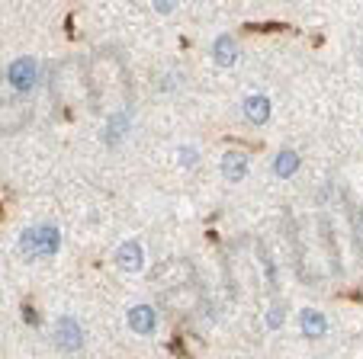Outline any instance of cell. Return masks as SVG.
I'll return each instance as SVG.
<instances>
[{"label":"cell","mask_w":363,"mask_h":359,"mask_svg":"<svg viewBox=\"0 0 363 359\" xmlns=\"http://www.w3.org/2000/svg\"><path fill=\"white\" fill-rule=\"evenodd\" d=\"M296 260H299L302 279L325 283L337 273V253L331 241V224L322 215L302 218L296 228Z\"/></svg>","instance_id":"1"},{"label":"cell","mask_w":363,"mask_h":359,"mask_svg":"<svg viewBox=\"0 0 363 359\" xmlns=\"http://www.w3.org/2000/svg\"><path fill=\"white\" fill-rule=\"evenodd\" d=\"M151 285L158 292L161 308L174 314H193L203 305V285H199L196 266L184 257L164 260L151 276Z\"/></svg>","instance_id":"2"},{"label":"cell","mask_w":363,"mask_h":359,"mask_svg":"<svg viewBox=\"0 0 363 359\" xmlns=\"http://www.w3.org/2000/svg\"><path fill=\"white\" fill-rule=\"evenodd\" d=\"M87 96L94 106L106 109L110 115L125 113V96H129V71H125L123 58L113 52H94L90 55L87 68Z\"/></svg>","instance_id":"3"},{"label":"cell","mask_w":363,"mask_h":359,"mask_svg":"<svg viewBox=\"0 0 363 359\" xmlns=\"http://www.w3.org/2000/svg\"><path fill=\"white\" fill-rule=\"evenodd\" d=\"M29 106L7 81H0V132L4 135H13V132H23L29 122Z\"/></svg>","instance_id":"4"},{"label":"cell","mask_w":363,"mask_h":359,"mask_svg":"<svg viewBox=\"0 0 363 359\" xmlns=\"http://www.w3.org/2000/svg\"><path fill=\"white\" fill-rule=\"evenodd\" d=\"M62 244V234L52 224H35V228H26L20 234V251L26 253V260H42L52 257Z\"/></svg>","instance_id":"5"},{"label":"cell","mask_w":363,"mask_h":359,"mask_svg":"<svg viewBox=\"0 0 363 359\" xmlns=\"http://www.w3.org/2000/svg\"><path fill=\"white\" fill-rule=\"evenodd\" d=\"M35 81H39V64H35V58H29V55L16 58V62L7 68V84L16 90V93H26V90H33Z\"/></svg>","instance_id":"6"},{"label":"cell","mask_w":363,"mask_h":359,"mask_svg":"<svg viewBox=\"0 0 363 359\" xmlns=\"http://www.w3.org/2000/svg\"><path fill=\"white\" fill-rule=\"evenodd\" d=\"M55 343H58V350H65V353H74V350H81V343H84V331H81V324H77L74 318H58L55 321Z\"/></svg>","instance_id":"7"},{"label":"cell","mask_w":363,"mask_h":359,"mask_svg":"<svg viewBox=\"0 0 363 359\" xmlns=\"http://www.w3.org/2000/svg\"><path fill=\"white\" fill-rule=\"evenodd\" d=\"M155 324H158V314H155V308L151 305H135L129 312V327L135 334H151L155 331Z\"/></svg>","instance_id":"8"},{"label":"cell","mask_w":363,"mask_h":359,"mask_svg":"<svg viewBox=\"0 0 363 359\" xmlns=\"http://www.w3.org/2000/svg\"><path fill=\"white\" fill-rule=\"evenodd\" d=\"M222 173H225V180H232V183L245 180V173H247V157L241 154V151H228V154L222 157Z\"/></svg>","instance_id":"9"},{"label":"cell","mask_w":363,"mask_h":359,"mask_svg":"<svg viewBox=\"0 0 363 359\" xmlns=\"http://www.w3.org/2000/svg\"><path fill=\"white\" fill-rule=\"evenodd\" d=\"M116 263L123 266V270L135 273L142 270V247H138V241H125L123 247L116 251Z\"/></svg>","instance_id":"10"},{"label":"cell","mask_w":363,"mask_h":359,"mask_svg":"<svg viewBox=\"0 0 363 359\" xmlns=\"http://www.w3.org/2000/svg\"><path fill=\"white\" fill-rule=\"evenodd\" d=\"M213 55L222 68H228V64H235V58H238V45H235L232 35H219V39L213 42Z\"/></svg>","instance_id":"11"},{"label":"cell","mask_w":363,"mask_h":359,"mask_svg":"<svg viewBox=\"0 0 363 359\" xmlns=\"http://www.w3.org/2000/svg\"><path fill=\"white\" fill-rule=\"evenodd\" d=\"M245 113H247V119H251V122H267L270 119V100L267 96H247L245 100Z\"/></svg>","instance_id":"12"},{"label":"cell","mask_w":363,"mask_h":359,"mask_svg":"<svg viewBox=\"0 0 363 359\" xmlns=\"http://www.w3.org/2000/svg\"><path fill=\"white\" fill-rule=\"evenodd\" d=\"M328 321L322 318V312H302V334L306 337H325Z\"/></svg>","instance_id":"13"},{"label":"cell","mask_w":363,"mask_h":359,"mask_svg":"<svg viewBox=\"0 0 363 359\" xmlns=\"http://www.w3.org/2000/svg\"><path fill=\"white\" fill-rule=\"evenodd\" d=\"M129 129V115L125 113H116L110 115V122H106V135H103V142L106 144H116L119 138H123V132Z\"/></svg>","instance_id":"14"},{"label":"cell","mask_w":363,"mask_h":359,"mask_svg":"<svg viewBox=\"0 0 363 359\" xmlns=\"http://www.w3.org/2000/svg\"><path fill=\"white\" fill-rule=\"evenodd\" d=\"M296 167H299V154H296V151H280V154H277V161H274V173L277 176L296 173Z\"/></svg>","instance_id":"15"},{"label":"cell","mask_w":363,"mask_h":359,"mask_svg":"<svg viewBox=\"0 0 363 359\" xmlns=\"http://www.w3.org/2000/svg\"><path fill=\"white\" fill-rule=\"evenodd\" d=\"M283 318H286V312H283V308L277 305V308H270V314H267V324H270V327H280V324H283Z\"/></svg>","instance_id":"16"},{"label":"cell","mask_w":363,"mask_h":359,"mask_svg":"<svg viewBox=\"0 0 363 359\" xmlns=\"http://www.w3.org/2000/svg\"><path fill=\"white\" fill-rule=\"evenodd\" d=\"M180 157H184V164H193V161H196V151L184 148V151H180Z\"/></svg>","instance_id":"17"},{"label":"cell","mask_w":363,"mask_h":359,"mask_svg":"<svg viewBox=\"0 0 363 359\" xmlns=\"http://www.w3.org/2000/svg\"><path fill=\"white\" fill-rule=\"evenodd\" d=\"M23 318H26L29 324H39V318H35V312H33V308H23Z\"/></svg>","instance_id":"18"},{"label":"cell","mask_w":363,"mask_h":359,"mask_svg":"<svg viewBox=\"0 0 363 359\" xmlns=\"http://www.w3.org/2000/svg\"><path fill=\"white\" fill-rule=\"evenodd\" d=\"M357 234H360V244H363V209H360V218H357Z\"/></svg>","instance_id":"19"}]
</instances>
